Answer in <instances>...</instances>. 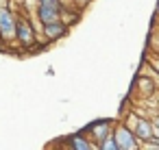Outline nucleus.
Returning <instances> with one entry per match:
<instances>
[{"mask_svg": "<svg viewBox=\"0 0 159 150\" xmlns=\"http://www.w3.org/2000/svg\"><path fill=\"white\" fill-rule=\"evenodd\" d=\"M37 42H39V35L35 31V24H33V18L29 13H16V44L18 48L22 50H33L37 48Z\"/></svg>", "mask_w": 159, "mask_h": 150, "instance_id": "1", "label": "nucleus"}, {"mask_svg": "<svg viewBox=\"0 0 159 150\" xmlns=\"http://www.w3.org/2000/svg\"><path fill=\"white\" fill-rule=\"evenodd\" d=\"M16 9L11 0H0V42L16 44Z\"/></svg>", "mask_w": 159, "mask_h": 150, "instance_id": "2", "label": "nucleus"}, {"mask_svg": "<svg viewBox=\"0 0 159 150\" xmlns=\"http://www.w3.org/2000/svg\"><path fill=\"white\" fill-rule=\"evenodd\" d=\"M133 133H135V137L144 143V141H148L152 135H155V128H152V120L148 117V115H142V113H135V111H129L126 115H124V120H122Z\"/></svg>", "mask_w": 159, "mask_h": 150, "instance_id": "3", "label": "nucleus"}, {"mask_svg": "<svg viewBox=\"0 0 159 150\" xmlns=\"http://www.w3.org/2000/svg\"><path fill=\"white\" fill-rule=\"evenodd\" d=\"M113 137H116V143H118V150H137L142 146V141L135 137V133L124 124H113Z\"/></svg>", "mask_w": 159, "mask_h": 150, "instance_id": "4", "label": "nucleus"}, {"mask_svg": "<svg viewBox=\"0 0 159 150\" xmlns=\"http://www.w3.org/2000/svg\"><path fill=\"white\" fill-rule=\"evenodd\" d=\"M68 29H70V26H68L66 22L57 20V22H50V24L39 26V37H44V42H46V44H55V42H59V39H63V37H66Z\"/></svg>", "mask_w": 159, "mask_h": 150, "instance_id": "5", "label": "nucleus"}, {"mask_svg": "<svg viewBox=\"0 0 159 150\" xmlns=\"http://www.w3.org/2000/svg\"><path fill=\"white\" fill-rule=\"evenodd\" d=\"M111 130H113V122H111V120H98V122L89 124L85 133L89 135V139H92L94 143H98V141H100V139H105Z\"/></svg>", "mask_w": 159, "mask_h": 150, "instance_id": "6", "label": "nucleus"}, {"mask_svg": "<svg viewBox=\"0 0 159 150\" xmlns=\"http://www.w3.org/2000/svg\"><path fill=\"white\" fill-rule=\"evenodd\" d=\"M135 87H139V96L142 98H155L157 96V78L155 76H148V74H139L137 81H135Z\"/></svg>", "mask_w": 159, "mask_h": 150, "instance_id": "7", "label": "nucleus"}, {"mask_svg": "<svg viewBox=\"0 0 159 150\" xmlns=\"http://www.w3.org/2000/svg\"><path fill=\"white\" fill-rule=\"evenodd\" d=\"M68 146L72 150H94L96 148V143L89 139L87 133H74V135H70L68 137Z\"/></svg>", "mask_w": 159, "mask_h": 150, "instance_id": "8", "label": "nucleus"}, {"mask_svg": "<svg viewBox=\"0 0 159 150\" xmlns=\"http://www.w3.org/2000/svg\"><path fill=\"white\" fill-rule=\"evenodd\" d=\"M96 148L98 150H118V143H116V137H113V130L105 137V139H100L98 143H96Z\"/></svg>", "mask_w": 159, "mask_h": 150, "instance_id": "9", "label": "nucleus"}, {"mask_svg": "<svg viewBox=\"0 0 159 150\" xmlns=\"http://www.w3.org/2000/svg\"><path fill=\"white\" fill-rule=\"evenodd\" d=\"M37 5H44V7H52V9H59L61 11V7L66 5V0H35Z\"/></svg>", "mask_w": 159, "mask_h": 150, "instance_id": "10", "label": "nucleus"}, {"mask_svg": "<svg viewBox=\"0 0 159 150\" xmlns=\"http://www.w3.org/2000/svg\"><path fill=\"white\" fill-rule=\"evenodd\" d=\"M142 146H144V148H159V135H152V137H150L148 141H144Z\"/></svg>", "mask_w": 159, "mask_h": 150, "instance_id": "11", "label": "nucleus"}, {"mask_svg": "<svg viewBox=\"0 0 159 150\" xmlns=\"http://www.w3.org/2000/svg\"><path fill=\"white\" fill-rule=\"evenodd\" d=\"M150 120H152V128H155V135H159V111H157L155 115H150Z\"/></svg>", "mask_w": 159, "mask_h": 150, "instance_id": "12", "label": "nucleus"}, {"mask_svg": "<svg viewBox=\"0 0 159 150\" xmlns=\"http://www.w3.org/2000/svg\"><path fill=\"white\" fill-rule=\"evenodd\" d=\"M68 2H72L74 7H79V9H83V7H87L92 0H68Z\"/></svg>", "mask_w": 159, "mask_h": 150, "instance_id": "13", "label": "nucleus"}, {"mask_svg": "<svg viewBox=\"0 0 159 150\" xmlns=\"http://www.w3.org/2000/svg\"><path fill=\"white\" fill-rule=\"evenodd\" d=\"M11 2H13V5H18V7H20V5H24V2H26V0H11Z\"/></svg>", "mask_w": 159, "mask_h": 150, "instance_id": "14", "label": "nucleus"}, {"mask_svg": "<svg viewBox=\"0 0 159 150\" xmlns=\"http://www.w3.org/2000/svg\"><path fill=\"white\" fill-rule=\"evenodd\" d=\"M155 78H157V96H159V74H157Z\"/></svg>", "mask_w": 159, "mask_h": 150, "instance_id": "15", "label": "nucleus"}, {"mask_svg": "<svg viewBox=\"0 0 159 150\" xmlns=\"http://www.w3.org/2000/svg\"><path fill=\"white\" fill-rule=\"evenodd\" d=\"M155 13H157V18H159V0H157V9H155Z\"/></svg>", "mask_w": 159, "mask_h": 150, "instance_id": "16", "label": "nucleus"}]
</instances>
